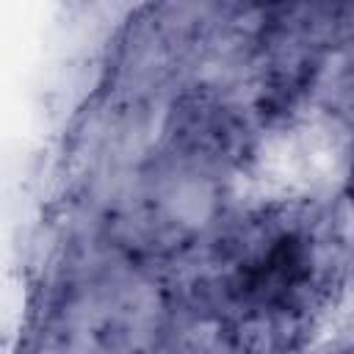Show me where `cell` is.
<instances>
[{
  "mask_svg": "<svg viewBox=\"0 0 354 354\" xmlns=\"http://www.w3.org/2000/svg\"><path fill=\"white\" fill-rule=\"evenodd\" d=\"M348 194L354 196V160H351V169H348Z\"/></svg>",
  "mask_w": 354,
  "mask_h": 354,
  "instance_id": "1",
  "label": "cell"
},
{
  "mask_svg": "<svg viewBox=\"0 0 354 354\" xmlns=\"http://www.w3.org/2000/svg\"><path fill=\"white\" fill-rule=\"evenodd\" d=\"M348 354H354V351H348Z\"/></svg>",
  "mask_w": 354,
  "mask_h": 354,
  "instance_id": "2",
  "label": "cell"
}]
</instances>
